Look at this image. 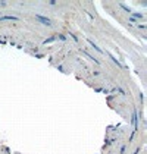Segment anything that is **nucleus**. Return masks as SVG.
<instances>
[{"label": "nucleus", "mask_w": 147, "mask_h": 154, "mask_svg": "<svg viewBox=\"0 0 147 154\" xmlns=\"http://www.w3.org/2000/svg\"><path fill=\"white\" fill-rule=\"evenodd\" d=\"M37 19H38V21H40V22H41V24L43 25H46V26H52V21H50L49 18H46V16H40V15H37L36 16Z\"/></svg>", "instance_id": "1"}]
</instances>
